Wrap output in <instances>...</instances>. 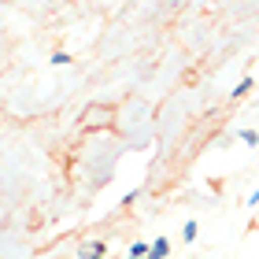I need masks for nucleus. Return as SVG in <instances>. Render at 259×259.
<instances>
[{"label":"nucleus","mask_w":259,"mask_h":259,"mask_svg":"<svg viewBox=\"0 0 259 259\" xmlns=\"http://www.w3.org/2000/svg\"><path fill=\"white\" fill-rule=\"evenodd\" d=\"M170 255V241L167 237H156V244L148 248V259H167Z\"/></svg>","instance_id":"f257e3e1"},{"label":"nucleus","mask_w":259,"mask_h":259,"mask_svg":"<svg viewBox=\"0 0 259 259\" xmlns=\"http://www.w3.org/2000/svg\"><path fill=\"white\" fill-rule=\"evenodd\" d=\"M81 259H104V241H93L81 248Z\"/></svg>","instance_id":"f03ea898"},{"label":"nucleus","mask_w":259,"mask_h":259,"mask_svg":"<svg viewBox=\"0 0 259 259\" xmlns=\"http://www.w3.org/2000/svg\"><path fill=\"white\" fill-rule=\"evenodd\" d=\"M148 248H152V244L134 241V244H130V259H148Z\"/></svg>","instance_id":"7ed1b4c3"},{"label":"nucleus","mask_w":259,"mask_h":259,"mask_svg":"<svg viewBox=\"0 0 259 259\" xmlns=\"http://www.w3.org/2000/svg\"><path fill=\"white\" fill-rule=\"evenodd\" d=\"M252 85H255V81H252V78H244V81H241V85H237V89H233V97H237V100H241V97H244V93H248Z\"/></svg>","instance_id":"20e7f679"},{"label":"nucleus","mask_w":259,"mask_h":259,"mask_svg":"<svg viewBox=\"0 0 259 259\" xmlns=\"http://www.w3.org/2000/svg\"><path fill=\"white\" fill-rule=\"evenodd\" d=\"M182 241H196V222H185V230H182Z\"/></svg>","instance_id":"39448f33"},{"label":"nucleus","mask_w":259,"mask_h":259,"mask_svg":"<svg viewBox=\"0 0 259 259\" xmlns=\"http://www.w3.org/2000/svg\"><path fill=\"white\" fill-rule=\"evenodd\" d=\"M241 141H244V145H255V141H259V134H255V130H244V134H241Z\"/></svg>","instance_id":"423d86ee"},{"label":"nucleus","mask_w":259,"mask_h":259,"mask_svg":"<svg viewBox=\"0 0 259 259\" xmlns=\"http://www.w3.org/2000/svg\"><path fill=\"white\" fill-rule=\"evenodd\" d=\"M52 63H56V67H67V63H70V56H63V52H56V56H52Z\"/></svg>","instance_id":"0eeeda50"}]
</instances>
